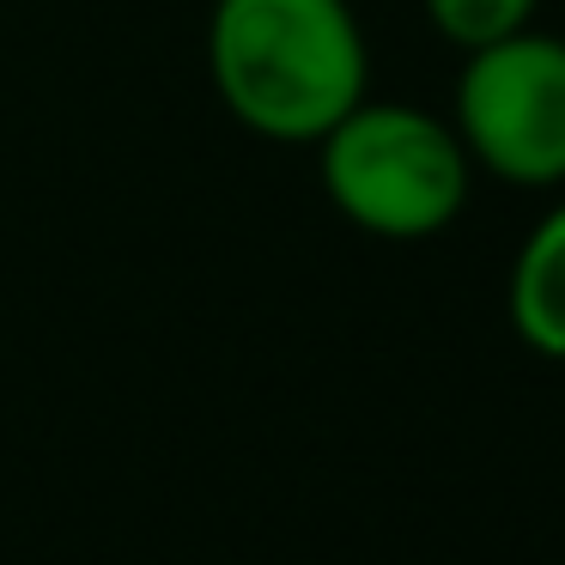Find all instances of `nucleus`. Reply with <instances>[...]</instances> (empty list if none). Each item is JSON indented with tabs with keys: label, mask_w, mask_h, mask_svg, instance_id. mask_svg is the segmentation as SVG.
Instances as JSON below:
<instances>
[{
	"label": "nucleus",
	"mask_w": 565,
	"mask_h": 565,
	"mask_svg": "<svg viewBox=\"0 0 565 565\" xmlns=\"http://www.w3.org/2000/svg\"><path fill=\"white\" fill-rule=\"evenodd\" d=\"M207 79L225 116L274 147H317L371 98L353 0H213Z\"/></svg>",
	"instance_id": "obj_1"
},
{
	"label": "nucleus",
	"mask_w": 565,
	"mask_h": 565,
	"mask_svg": "<svg viewBox=\"0 0 565 565\" xmlns=\"http://www.w3.org/2000/svg\"><path fill=\"white\" fill-rule=\"evenodd\" d=\"M504 317L535 359L565 365V201L523 232L504 274Z\"/></svg>",
	"instance_id": "obj_4"
},
{
	"label": "nucleus",
	"mask_w": 565,
	"mask_h": 565,
	"mask_svg": "<svg viewBox=\"0 0 565 565\" xmlns=\"http://www.w3.org/2000/svg\"><path fill=\"white\" fill-rule=\"evenodd\" d=\"M450 110L475 171L511 189L565 183V38L523 25L468 50Z\"/></svg>",
	"instance_id": "obj_3"
},
{
	"label": "nucleus",
	"mask_w": 565,
	"mask_h": 565,
	"mask_svg": "<svg viewBox=\"0 0 565 565\" xmlns=\"http://www.w3.org/2000/svg\"><path fill=\"white\" fill-rule=\"evenodd\" d=\"M317 183L365 237L419 244L462 220L475 159L456 122L402 98H365L317 140Z\"/></svg>",
	"instance_id": "obj_2"
},
{
	"label": "nucleus",
	"mask_w": 565,
	"mask_h": 565,
	"mask_svg": "<svg viewBox=\"0 0 565 565\" xmlns=\"http://www.w3.org/2000/svg\"><path fill=\"white\" fill-rule=\"evenodd\" d=\"M419 7H426V25L468 55V50H487V43L535 25L541 0H419Z\"/></svg>",
	"instance_id": "obj_5"
}]
</instances>
